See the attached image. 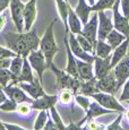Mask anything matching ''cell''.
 I'll use <instances>...</instances> for the list:
<instances>
[{"mask_svg":"<svg viewBox=\"0 0 129 130\" xmlns=\"http://www.w3.org/2000/svg\"><path fill=\"white\" fill-rule=\"evenodd\" d=\"M4 39L7 42V46L14 51L16 54L23 58L28 56L29 52L39 50L40 37L36 34L35 29H29L22 33H5Z\"/></svg>","mask_w":129,"mask_h":130,"instance_id":"obj_1","label":"cell"},{"mask_svg":"<svg viewBox=\"0 0 129 130\" xmlns=\"http://www.w3.org/2000/svg\"><path fill=\"white\" fill-rule=\"evenodd\" d=\"M54 23H56V19L52 21L51 24L46 27L43 36L40 39V45H39V49L42 51L44 58H45L46 67H48V68L52 62H53L54 57H56V54L58 53L59 50H60L56 42V37H54V33H53Z\"/></svg>","mask_w":129,"mask_h":130,"instance_id":"obj_2","label":"cell"},{"mask_svg":"<svg viewBox=\"0 0 129 130\" xmlns=\"http://www.w3.org/2000/svg\"><path fill=\"white\" fill-rule=\"evenodd\" d=\"M48 69H50L54 74V76H56V89L57 91L69 89V91H71L75 94L78 92L79 86H80V83H82L80 79L70 76V75L67 74L64 70L58 69L53 62L49 66Z\"/></svg>","mask_w":129,"mask_h":130,"instance_id":"obj_3","label":"cell"},{"mask_svg":"<svg viewBox=\"0 0 129 130\" xmlns=\"http://www.w3.org/2000/svg\"><path fill=\"white\" fill-rule=\"evenodd\" d=\"M92 97L94 99V101H96L100 105L108 110H111L113 112H119V113H123L126 111L125 106H122L120 104V102L116 99V96L113 94L104 93V92H98L92 95Z\"/></svg>","mask_w":129,"mask_h":130,"instance_id":"obj_4","label":"cell"},{"mask_svg":"<svg viewBox=\"0 0 129 130\" xmlns=\"http://www.w3.org/2000/svg\"><path fill=\"white\" fill-rule=\"evenodd\" d=\"M26 58L28 60L32 69L38 74L39 80L43 85V75H44V71L48 69V67H46V61H45L43 53H42V51L40 49L35 50V51H32V52H29Z\"/></svg>","mask_w":129,"mask_h":130,"instance_id":"obj_5","label":"cell"},{"mask_svg":"<svg viewBox=\"0 0 129 130\" xmlns=\"http://www.w3.org/2000/svg\"><path fill=\"white\" fill-rule=\"evenodd\" d=\"M119 5H120V0H116L115 5L111 9L113 15V28L122 33L126 37H129V19L120 12Z\"/></svg>","mask_w":129,"mask_h":130,"instance_id":"obj_6","label":"cell"},{"mask_svg":"<svg viewBox=\"0 0 129 130\" xmlns=\"http://www.w3.org/2000/svg\"><path fill=\"white\" fill-rule=\"evenodd\" d=\"M24 7H25V4L22 2V0H10L9 9H10L11 19L18 33L24 32Z\"/></svg>","mask_w":129,"mask_h":130,"instance_id":"obj_7","label":"cell"},{"mask_svg":"<svg viewBox=\"0 0 129 130\" xmlns=\"http://www.w3.org/2000/svg\"><path fill=\"white\" fill-rule=\"evenodd\" d=\"M2 89H4L5 94L7 95V97L13 100V101L16 102L17 104H21V103L31 104L32 102H33V99H31V97H29L17 84L10 83V84L7 85V86L2 87Z\"/></svg>","mask_w":129,"mask_h":130,"instance_id":"obj_8","label":"cell"},{"mask_svg":"<svg viewBox=\"0 0 129 130\" xmlns=\"http://www.w3.org/2000/svg\"><path fill=\"white\" fill-rule=\"evenodd\" d=\"M112 72L117 79L118 88H120L129 78V54H126L112 68Z\"/></svg>","mask_w":129,"mask_h":130,"instance_id":"obj_9","label":"cell"},{"mask_svg":"<svg viewBox=\"0 0 129 130\" xmlns=\"http://www.w3.org/2000/svg\"><path fill=\"white\" fill-rule=\"evenodd\" d=\"M98 25H99V17H98V11L95 14L92 15V17L88 19V22L85 25H83L80 34L85 36L88 41L93 44L94 49H95L96 42H98Z\"/></svg>","mask_w":129,"mask_h":130,"instance_id":"obj_10","label":"cell"},{"mask_svg":"<svg viewBox=\"0 0 129 130\" xmlns=\"http://www.w3.org/2000/svg\"><path fill=\"white\" fill-rule=\"evenodd\" d=\"M99 25H98V40L105 41L108 34L113 29V23L110 16L106 14L105 10L98 11Z\"/></svg>","mask_w":129,"mask_h":130,"instance_id":"obj_11","label":"cell"},{"mask_svg":"<svg viewBox=\"0 0 129 130\" xmlns=\"http://www.w3.org/2000/svg\"><path fill=\"white\" fill-rule=\"evenodd\" d=\"M68 34H69L68 43H69V46H70L71 52L74 53V56H75L77 59L83 60V61L92 62V63H93L95 56H94V54L88 53V52H86V51H84L83 47L79 45V43H78L77 39H76L75 34H73L71 32H68Z\"/></svg>","mask_w":129,"mask_h":130,"instance_id":"obj_12","label":"cell"},{"mask_svg":"<svg viewBox=\"0 0 129 130\" xmlns=\"http://www.w3.org/2000/svg\"><path fill=\"white\" fill-rule=\"evenodd\" d=\"M36 1L38 0H29L25 4L24 7V32L32 29V26L35 23L36 16H38V9H36Z\"/></svg>","mask_w":129,"mask_h":130,"instance_id":"obj_13","label":"cell"},{"mask_svg":"<svg viewBox=\"0 0 129 130\" xmlns=\"http://www.w3.org/2000/svg\"><path fill=\"white\" fill-rule=\"evenodd\" d=\"M98 88L100 92H104V93H109V94H113L115 95L118 91V84H117V79L113 75L112 70L109 71L102 78L98 79Z\"/></svg>","mask_w":129,"mask_h":130,"instance_id":"obj_14","label":"cell"},{"mask_svg":"<svg viewBox=\"0 0 129 130\" xmlns=\"http://www.w3.org/2000/svg\"><path fill=\"white\" fill-rule=\"evenodd\" d=\"M57 102H58V96L57 95H48V94H44L42 95L41 97L36 100H33L29 105H31L32 110H50L52 106H56Z\"/></svg>","mask_w":129,"mask_h":130,"instance_id":"obj_15","label":"cell"},{"mask_svg":"<svg viewBox=\"0 0 129 130\" xmlns=\"http://www.w3.org/2000/svg\"><path fill=\"white\" fill-rule=\"evenodd\" d=\"M17 85L33 100L39 99L42 95L45 94V92H44V89H43V85L41 84L39 78L34 79L33 83H18Z\"/></svg>","mask_w":129,"mask_h":130,"instance_id":"obj_16","label":"cell"},{"mask_svg":"<svg viewBox=\"0 0 129 130\" xmlns=\"http://www.w3.org/2000/svg\"><path fill=\"white\" fill-rule=\"evenodd\" d=\"M110 60H111V56L106 57V58H100V57H96L94 58L93 61V71H94V77L96 79H100L104 77L109 71H111L110 67Z\"/></svg>","mask_w":129,"mask_h":130,"instance_id":"obj_17","label":"cell"},{"mask_svg":"<svg viewBox=\"0 0 129 130\" xmlns=\"http://www.w3.org/2000/svg\"><path fill=\"white\" fill-rule=\"evenodd\" d=\"M112 112L113 111L108 110V109H105V107H103L102 105H100L96 101L91 102L90 106H88L87 111H86V116L84 117V118L82 119L79 122H77V123L79 124V126H82L84 122L90 121V120H93V119L98 118V117L102 116V114H110V113H112Z\"/></svg>","mask_w":129,"mask_h":130,"instance_id":"obj_18","label":"cell"},{"mask_svg":"<svg viewBox=\"0 0 129 130\" xmlns=\"http://www.w3.org/2000/svg\"><path fill=\"white\" fill-rule=\"evenodd\" d=\"M35 77L33 75V69H32L31 64H29L28 60L25 57L23 58V67H22V70L19 72V75L11 80L13 84H18V83H33Z\"/></svg>","mask_w":129,"mask_h":130,"instance_id":"obj_19","label":"cell"},{"mask_svg":"<svg viewBox=\"0 0 129 130\" xmlns=\"http://www.w3.org/2000/svg\"><path fill=\"white\" fill-rule=\"evenodd\" d=\"M64 45H66V52H67V66L64 71L67 74H69L70 76L75 77V78H78V70H77V62H76V57L74 56V53L71 52L70 46H69L68 43V39H67V34L64 36Z\"/></svg>","mask_w":129,"mask_h":130,"instance_id":"obj_20","label":"cell"},{"mask_svg":"<svg viewBox=\"0 0 129 130\" xmlns=\"http://www.w3.org/2000/svg\"><path fill=\"white\" fill-rule=\"evenodd\" d=\"M77 62V70H78V77L82 82L90 80L94 78V71H93V63L92 62H86L80 59L76 58Z\"/></svg>","mask_w":129,"mask_h":130,"instance_id":"obj_21","label":"cell"},{"mask_svg":"<svg viewBox=\"0 0 129 130\" xmlns=\"http://www.w3.org/2000/svg\"><path fill=\"white\" fill-rule=\"evenodd\" d=\"M128 49H129V37H127L121 44H119L116 49H113L112 53H111V60H110L111 69L128 53Z\"/></svg>","mask_w":129,"mask_h":130,"instance_id":"obj_22","label":"cell"},{"mask_svg":"<svg viewBox=\"0 0 129 130\" xmlns=\"http://www.w3.org/2000/svg\"><path fill=\"white\" fill-rule=\"evenodd\" d=\"M68 28L69 32H71L75 35L80 34L82 28H83V24H82L80 19L75 12V9L71 8L70 5H68Z\"/></svg>","mask_w":129,"mask_h":130,"instance_id":"obj_23","label":"cell"},{"mask_svg":"<svg viewBox=\"0 0 129 130\" xmlns=\"http://www.w3.org/2000/svg\"><path fill=\"white\" fill-rule=\"evenodd\" d=\"M75 12L79 17L82 24L85 25L90 19V15L92 12V6L86 0H78L77 6L75 8Z\"/></svg>","mask_w":129,"mask_h":130,"instance_id":"obj_24","label":"cell"},{"mask_svg":"<svg viewBox=\"0 0 129 130\" xmlns=\"http://www.w3.org/2000/svg\"><path fill=\"white\" fill-rule=\"evenodd\" d=\"M98 79L94 77V78L90 79V80H85V82H82L80 86H79V89L76 94H83L86 95V96H92L94 93H98L99 88H98Z\"/></svg>","mask_w":129,"mask_h":130,"instance_id":"obj_25","label":"cell"},{"mask_svg":"<svg viewBox=\"0 0 129 130\" xmlns=\"http://www.w3.org/2000/svg\"><path fill=\"white\" fill-rule=\"evenodd\" d=\"M54 1H56L58 14L63 23L66 34H68V32H69V28H68V5H69V2H67L66 0H54Z\"/></svg>","mask_w":129,"mask_h":130,"instance_id":"obj_26","label":"cell"},{"mask_svg":"<svg viewBox=\"0 0 129 130\" xmlns=\"http://www.w3.org/2000/svg\"><path fill=\"white\" fill-rule=\"evenodd\" d=\"M126 39H127V37L123 35L122 33H120V32H118L117 29L113 28L112 31L108 34V36H106V39H105V42L112 47V50H113V49H116L119 44L122 43Z\"/></svg>","mask_w":129,"mask_h":130,"instance_id":"obj_27","label":"cell"},{"mask_svg":"<svg viewBox=\"0 0 129 130\" xmlns=\"http://www.w3.org/2000/svg\"><path fill=\"white\" fill-rule=\"evenodd\" d=\"M112 51H113L112 47L109 45L105 41L98 40L96 45H95V49H94V56L100 57V58H106V57L111 56Z\"/></svg>","mask_w":129,"mask_h":130,"instance_id":"obj_28","label":"cell"},{"mask_svg":"<svg viewBox=\"0 0 129 130\" xmlns=\"http://www.w3.org/2000/svg\"><path fill=\"white\" fill-rule=\"evenodd\" d=\"M22 67H23V57L17 54L15 58H11L10 66H9L8 69L10 70L11 74H13L14 79L19 75V72H21V70H22Z\"/></svg>","mask_w":129,"mask_h":130,"instance_id":"obj_29","label":"cell"},{"mask_svg":"<svg viewBox=\"0 0 129 130\" xmlns=\"http://www.w3.org/2000/svg\"><path fill=\"white\" fill-rule=\"evenodd\" d=\"M116 0H98L92 6V11H100V10H108L112 9Z\"/></svg>","mask_w":129,"mask_h":130,"instance_id":"obj_30","label":"cell"},{"mask_svg":"<svg viewBox=\"0 0 129 130\" xmlns=\"http://www.w3.org/2000/svg\"><path fill=\"white\" fill-rule=\"evenodd\" d=\"M48 119H49L48 111H46V110H41L40 113L38 114V117H36L35 123H34V130H42L43 129V127L45 126Z\"/></svg>","mask_w":129,"mask_h":130,"instance_id":"obj_31","label":"cell"},{"mask_svg":"<svg viewBox=\"0 0 129 130\" xmlns=\"http://www.w3.org/2000/svg\"><path fill=\"white\" fill-rule=\"evenodd\" d=\"M11 80H14V76L10 70L7 68H0V86H7Z\"/></svg>","mask_w":129,"mask_h":130,"instance_id":"obj_32","label":"cell"},{"mask_svg":"<svg viewBox=\"0 0 129 130\" xmlns=\"http://www.w3.org/2000/svg\"><path fill=\"white\" fill-rule=\"evenodd\" d=\"M76 39H77L79 45L83 47L84 51L88 52V53H91V54H94V46H93V44H92L85 36H83L82 34H77V35H76Z\"/></svg>","mask_w":129,"mask_h":130,"instance_id":"obj_33","label":"cell"},{"mask_svg":"<svg viewBox=\"0 0 129 130\" xmlns=\"http://www.w3.org/2000/svg\"><path fill=\"white\" fill-rule=\"evenodd\" d=\"M50 116H51L52 121L56 123V126L59 128V130H63L64 127H66V124L63 123L62 119L60 118V116H59V113H58V111H57L56 106H52L50 109Z\"/></svg>","mask_w":129,"mask_h":130,"instance_id":"obj_34","label":"cell"},{"mask_svg":"<svg viewBox=\"0 0 129 130\" xmlns=\"http://www.w3.org/2000/svg\"><path fill=\"white\" fill-rule=\"evenodd\" d=\"M75 101L85 112L87 111L88 106H90V104H91L90 96H86V95H83V94H76L75 95Z\"/></svg>","mask_w":129,"mask_h":130,"instance_id":"obj_35","label":"cell"},{"mask_svg":"<svg viewBox=\"0 0 129 130\" xmlns=\"http://www.w3.org/2000/svg\"><path fill=\"white\" fill-rule=\"evenodd\" d=\"M58 100L63 105L70 104L73 101V92L69 91V89H62V91H60V95H59Z\"/></svg>","mask_w":129,"mask_h":130,"instance_id":"obj_36","label":"cell"},{"mask_svg":"<svg viewBox=\"0 0 129 130\" xmlns=\"http://www.w3.org/2000/svg\"><path fill=\"white\" fill-rule=\"evenodd\" d=\"M17 105H18V104H17L16 102H14L13 100L7 97L6 101L0 104V110L4 112H15L17 109Z\"/></svg>","mask_w":129,"mask_h":130,"instance_id":"obj_37","label":"cell"},{"mask_svg":"<svg viewBox=\"0 0 129 130\" xmlns=\"http://www.w3.org/2000/svg\"><path fill=\"white\" fill-rule=\"evenodd\" d=\"M121 119H122V113H119L117 119L111 124H109L105 130H123L122 126H121Z\"/></svg>","mask_w":129,"mask_h":130,"instance_id":"obj_38","label":"cell"},{"mask_svg":"<svg viewBox=\"0 0 129 130\" xmlns=\"http://www.w3.org/2000/svg\"><path fill=\"white\" fill-rule=\"evenodd\" d=\"M16 111L18 112L19 114H22V116H28V114L31 113L32 109L28 103H21L19 105H17Z\"/></svg>","mask_w":129,"mask_h":130,"instance_id":"obj_39","label":"cell"},{"mask_svg":"<svg viewBox=\"0 0 129 130\" xmlns=\"http://www.w3.org/2000/svg\"><path fill=\"white\" fill-rule=\"evenodd\" d=\"M17 54L14 51H11L8 47H4L0 46V58H15Z\"/></svg>","mask_w":129,"mask_h":130,"instance_id":"obj_40","label":"cell"},{"mask_svg":"<svg viewBox=\"0 0 129 130\" xmlns=\"http://www.w3.org/2000/svg\"><path fill=\"white\" fill-rule=\"evenodd\" d=\"M120 7L121 11H122V15L125 17H127L129 19V0H120Z\"/></svg>","mask_w":129,"mask_h":130,"instance_id":"obj_41","label":"cell"},{"mask_svg":"<svg viewBox=\"0 0 129 130\" xmlns=\"http://www.w3.org/2000/svg\"><path fill=\"white\" fill-rule=\"evenodd\" d=\"M129 100V78L128 80L123 84V89H122V93L120 95V101L126 102Z\"/></svg>","mask_w":129,"mask_h":130,"instance_id":"obj_42","label":"cell"},{"mask_svg":"<svg viewBox=\"0 0 129 130\" xmlns=\"http://www.w3.org/2000/svg\"><path fill=\"white\" fill-rule=\"evenodd\" d=\"M42 130H59V128L56 126V123L52 121V119L49 118L48 121H46V123H45V126L43 127Z\"/></svg>","mask_w":129,"mask_h":130,"instance_id":"obj_43","label":"cell"},{"mask_svg":"<svg viewBox=\"0 0 129 130\" xmlns=\"http://www.w3.org/2000/svg\"><path fill=\"white\" fill-rule=\"evenodd\" d=\"M5 127H6L7 130H27L25 128L21 126H17V124H13V123H8V122H4Z\"/></svg>","mask_w":129,"mask_h":130,"instance_id":"obj_44","label":"cell"},{"mask_svg":"<svg viewBox=\"0 0 129 130\" xmlns=\"http://www.w3.org/2000/svg\"><path fill=\"white\" fill-rule=\"evenodd\" d=\"M10 58H0V68H9L10 66Z\"/></svg>","mask_w":129,"mask_h":130,"instance_id":"obj_45","label":"cell"},{"mask_svg":"<svg viewBox=\"0 0 129 130\" xmlns=\"http://www.w3.org/2000/svg\"><path fill=\"white\" fill-rule=\"evenodd\" d=\"M63 130H83L82 126H79L78 123H75V122H70L68 126L64 127Z\"/></svg>","mask_w":129,"mask_h":130,"instance_id":"obj_46","label":"cell"},{"mask_svg":"<svg viewBox=\"0 0 129 130\" xmlns=\"http://www.w3.org/2000/svg\"><path fill=\"white\" fill-rule=\"evenodd\" d=\"M9 4H10V0H0V14L6 8H8Z\"/></svg>","mask_w":129,"mask_h":130,"instance_id":"obj_47","label":"cell"},{"mask_svg":"<svg viewBox=\"0 0 129 130\" xmlns=\"http://www.w3.org/2000/svg\"><path fill=\"white\" fill-rule=\"evenodd\" d=\"M6 25V16L2 14H0V31H2V28Z\"/></svg>","mask_w":129,"mask_h":130,"instance_id":"obj_48","label":"cell"},{"mask_svg":"<svg viewBox=\"0 0 129 130\" xmlns=\"http://www.w3.org/2000/svg\"><path fill=\"white\" fill-rule=\"evenodd\" d=\"M0 130H7L6 129V127H5V124H4V122L0 120Z\"/></svg>","mask_w":129,"mask_h":130,"instance_id":"obj_49","label":"cell"},{"mask_svg":"<svg viewBox=\"0 0 129 130\" xmlns=\"http://www.w3.org/2000/svg\"><path fill=\"white\" fill-rule=\"evenodd\" d=\"M125 112H126V114H125L126 119H127V120H128V121H129V109L127 110V111H125Z\"/></svg>","mask_w":129,"mask_h":130,"instance_id":"obj_50","label":"cell"},{"mask_svg":"<svg viewBox=\"0 0 129 130\" xmlns=\"http://www.w3.org/2000/svg\"><path fill=\"white\" fill-rule=\"evenodd\" d=\"M86 1H87V2H88V4H90V5H91V6H93V5H94V4H95V0H86Z\"/></svg>","mask_w":129,"mask_h":130,"instance_id":"obj_51","label":"cell"},{"mask_svg":"<svg viewBox=\"0 0 129 130\" xmlns=\"http://www.w3.org/2000/svg\"><path fill=\"white\" fill-rule=\"evenodd\" d=\"M126 102H127V103H129V100H128V101H126Z\"/></svg>","mask_w":129,"mask_h":130,"instance_id":"obj_52","label":"cell"},{"mask_svg":"<svg viewBox=\"0 0 129 130\" xmlns=\"http://www.w3.org/2000/svg\"><path fill=\"white\" fill-rule=\"evenodd\" d=\"M127 130H129V128H128V129H127Z\"/></svg>","mask_w":129,"mask_h":130,"instance_id":"obj_53","label":"cell"}]
</instances>
